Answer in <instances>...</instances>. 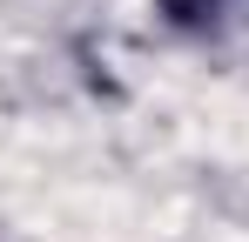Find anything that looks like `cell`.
<instances>
[{
	"mask_svg": "<svg viewBox=\"0 0 249 242\" xmlns=\"http://www.w3.org/2000/svg\"><path fill=\"white\" fill-rule=\"evenodd\" d=\"M162 7L182 20V27H202V20H215V7H222V0H162Z\"/></svg>",
	"mask_w": 249,
	"mask_h": 242,
	"instance_id": "1",
	"label": "cell"
}]
</instances>
